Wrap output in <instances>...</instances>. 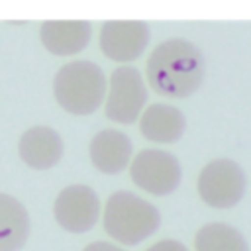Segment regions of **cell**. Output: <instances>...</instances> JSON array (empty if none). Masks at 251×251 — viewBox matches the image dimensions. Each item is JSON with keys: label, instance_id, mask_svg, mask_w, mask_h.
I'll return each instance as SVG.
<instances>
[{"label": "cell", "instance_id": "cell-1", "mask_svg": "<svg viewBox=\"0 0 251 251\" xmlns=\"http://www.w3.org/2000/svg\"><path fill=\"white\" fill-rule=\"evenodd\" d=\"M147 84L165 98H188L204 80V57L186 39H165L145 63Z\"/></svg>", "mask_w": 251, "mask_h": 251}, {"label": "cell", "instance_id": "cell-2", "mask_svg": "<svg viewBox=\"0 0 251 251\" xmlns=\"http://www.w3.org/2000/svg\"><path fill=\"white\" fill-rule=\"evenodd\" d=\"M108 92L104 71L88 61L76 59L63 65L53 78V96L57 104L73 116H88L96 112Z\"/></svg>", "mask_w": 251, "mask_h": 251}, {"label": "cell", "instance_id": "cell-3", "mask_svg": "<svg viewBox=\"0 0 251 251\" xmlns=\"http://www.w3.org/2000/svg\"><path fill=\"white\" fill-rule=\"evenodd\" d=\"M104 231L120 245H139L161 226L159 210L145 198L129 192H114L102 210Z\"/></svg>", "mask_w": 251, "mask_h": 251}, {"label": "cell", "instance_id": "cell-4", "mask_svg": "<svg viewBox=\"0 0 251 251\" xmlns=\"http://www.w3.org/2000/svg\"><path fill=\"white\" fill-rule=\"evenodd\" d=\"M147 102V84L141 73L131 65L114 69L108 80L104 114L116 124H133L141 118Z\"/></svg>", "mask_w": 251, "mask_h": 251}, {"label": "cell", "instance_id": "cell-5", "mask_svg": "<svg viewBox=\"0 0 251 251\" xmlns=\"http://www.w3.org/2000/svg\"><path fill=\"white\" fill-rule=\"evenodd\" d=\"M245 173L233 159H212L198 175L196 190L204 204L210 208L226 210L239 204L245 196Z\"/></svg>", "mask_w": 251, "mask_h": 251}, {"label": "cell", "instance_id": "cell-6", "mask_svg": "<svg viewBox=\"0 0 251 251\" xmlns=\"http://www.w3.org/2000/svg\"><path fill=\"white\" fill-rule=\"evenodd\" d=\"M133 184L153 196L173 194L182 178L178 159L165 149H141L129 163Z\"/></svg>", "mask_w": 251, "mask_h": 251}, {"label": "cell", "instance_id": "cell-7", "mask_svg": "<svg viewBox=\"0 0 251 251\" xmlns=\"http://www.w3.org/2000/svg\"><path fill=\"white\" fill-rule=\"evenodd\" d=\"M53 216L65 231L86 233L100 218V198L88 184H69L57 194Z\"/></svg>", "mask_w": 251, "mask_h": 251}, {"label": "cell", "instance_id": "cell-8", "mask_svg": "<svg viewBox=\"0 0 251 251\" xmlns=\"http://www.w3.org/2000/svg\"><path fill=\"white\" fill-rule=\"evenodd\" d=\"M149 25L141 20H108L100 27V51L118 63H129L143 55L149 43Z\"/></svg>", "mask_w": 251, "mask_h": 251}, {"label": "cell", "instance_id": "cell-9", "mask_svg": "<svg viewBox=\"0 0 251 251\" xmlns=\"http://www.w3.org/2000/svg\"><path fill=\"white\" fill-rule=\"evenodd\" d=\"M63 151V137L49 126H33L25 129L18 141L20 159L35 171L55 167L61 161Z\"/></svg>", "mask_w": 251, "mask_h": 251}, {"label": "cell", "instance_id": "cell-10", "mask_svg": "<svg viewBox=\"0 0 251 251\" xmlns=\"http://www.w3.org/2000/svg\"><path fill=\"white\" fill-rule=\"evenodd\" d=\"M92 25L86 20H47L39 27L43 47L57 57H71L86 49Z\"/></svg>", "mask_w": 251, "mask_h": 251}, {"label": "cell", "instance_id": "cell-11", "mask_svg": "<svg viewBox=\"0 0 251 251\" xmlns=\"http://www.w3.org/2000/svg\"><path fill=\"white\" fill-rule=\"evenodd\" d=\"M90 161L102 175H120L133 159V143L120 129L98 131L88 145Z\"/></svg>", "mask_w": 251, "mask_h": 251}, {"label": "cell", "instance_id": "cell-12", "mask_svg": "<svg viewBox=\"0 0 251 251\" xmlns=\"http://www.w3.org/2000/svg\"><path fill=\"white\" fill-rule=\"evenodd\" d=\"M186 127L184 114L171 104L157 102L143 110L139 118V131L153 143H175L182 137Z\"/></svg>", "mask_w": 251, "mask_h": 251}, {"label": "cell", "instance_id": "cell-13", "mask_svg": "<svg viewBox=\"0 0 251 251\" xmlns=\"http://www.w3.org/2000/svg\"><path fill=\"white\" fill-rule=\"evenodd\" d=\"M29 237V214L25 206L0 192V251H20Z\"/></svg>", "mask_w": 251, "mask_h": 251}, {"label": "cell", "instance_id": "cell-14", "mask_svg": "<svg viewBox=\"0 0 251 251\" xmlns=\"http://www.w3.org/2000/svg\"><path fill=\"white\" fill-rule=\"evenodd\" d=\"M194 251H249V243L233 226L210 222L196 231Z\"/></svg>", "mask_w": 251, "mask_h": 251}, {"label": "cell", "instance_id": "cell-15", "mask_svg": "<svg viewBox=\"0 0 251 251\" xmlns=\"http://www.w3.org/2000/svg\"><path fill=\"white\" fill-rule=\"evenodd\" d=\"M145 251H188V247L176 239H161L151 247H147Z\"/></svg>", "mask_w": 251, "mask_h": 251}, {"label": "cell", "instance_id": "cell-16", "mask_svg": "<svg viewBox=\"0 0 251 251\" xmlns=\"http://www.w3.org/2000/svg\"><path fill=\"white\" fill-rule=\"evenodd\" d=\"M82 251H126V249L116 243H110V241H92Z\"/></svg>", "mask_w": 251, "mask_h": 251}]
</instances>
